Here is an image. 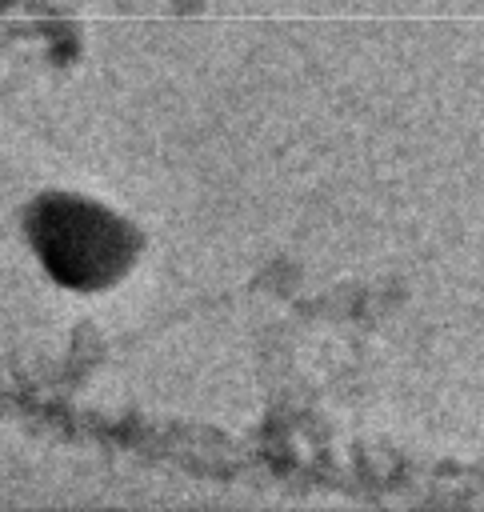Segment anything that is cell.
Instances as JSON below:
<instances>
[{
  "instance_id": "cell-1",
  "label": "cell",
  "mask_w": 484,
  "mask_h": 512,
  "mask_svg": "<svg viewBox=\"0 0 484 512\" xmlns=\"http://www.w3.org/2000/svg\"><path fill=\"white\" fill-rule=\"evenodd\" d=\"M36 240L52 272L72 284L104 280L108 272L120 268V256H124L116 220L100 216L92 204H80V200L52 204V216L36 224Z\"/></svg>"
}]
</instances>
